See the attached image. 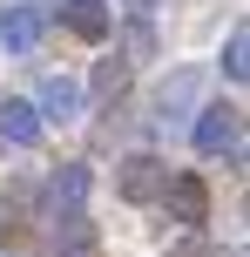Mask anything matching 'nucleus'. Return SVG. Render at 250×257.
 <instances>
[{"mask_svg":"<svg viewBox=\"0 0 250 257\" xmlns=\"http://www.w3.org/2000/svg\"><path fill=\"white\" fill-rule=\"evenodd\" d=\"M122 54H129V61H149V54H162L156 27H149V21H129V27H122Z\"/></svg>","mask_w":250,"mask_h":257,"instance_id":"12","label":"nucleus"},{"mask_svg":"<svg viewBox=\"0 0 250 257\" xmlns=\"http://www.w3.org/2000/svg\"><path fill=\"white\" fill-rule=\"evenodd\" d=\"M223 75L230 81H250V34H243V27H230V41H223Z\"/></svg>","mask_w":250,"mask_h":257,"instance_id":"13","label":"nucleus"},{"mask_svg":"<svg viewBox=\"0 0 250 257\" xmlns=\"http://www.w3.org/2000/svg\"><path fill=\"white\" fill-rule=\"evenodd\" d=\"M41 34H48V14H41L34 0H14V7L0 14V48L7 54H34Z\"/></svg>","mask_w":250,"mask_h":257,"instance_id":"2","label":"nucleus"},{"mask_svg":"<svg viewBox=\"0 0 250 257\" xmlns=\"http://www.w3.org/2000/svg\"><path fill=\"white\" fill-rule=\"evenodd\" d=\"M88 203V163H61L48 176V217H61V210H81Z\"/></svg>","mask_w":250,"mask_h":257,"instance_id":"7","label":"nucleus"},{"mask_svg":"<svg viewBox=\"0 0 250 257\" xmlns=\"http://www.w3.org/2000/svg\"><path fill=\"white\" fill-rule=\"evenodd\" d=\"M48 250H54V257H102V244H95V223L81 217V210H61V217H54Z\"/></svg>","mask_w":250,"mask_h":257,"instance_id":"6","label":"nucleus"},{"mask_svg":"<svg viewBox=\"0 0 250 257\" xmlns=\"http://www.w3.org/2000/svg\"><path fill=\"white\" fill-rule=\"evenodd\" d=\"M34 108H41V122H75V115H81V81H75V75H48Z\"/></svg>","mask_w":250,"mask_h":257,"instance_id":"8","label":"nucleus"},{"mask_svg":"<svg viewBox=\"0 0 250 257\" xmlns=\"http://www.w3.org/2000/svg\"><path fill=\"white\" fill-rule=\"evenodd\" d=\"M41 128H48V122H41V108H34V102H14V95L0 102V142H14V149H34Z\"/></svg>","mask_w":250,"mask_h":257,"instance_id":"9","label":"nucleus"},{"mask_svg":"<svg viewBox=\"0 0 250 257\" xmlns=\"http://www.w3.org/2000/svg\"><path fill=\"white\" fill-rule=\"evenodd\" d=\"M0 257H14V250H0Z\"/></svg>","mask_w":250,"mask_h":257,"instance_id":"15","label":"nucleus"},{"mask_svg":"<svg viewBox=\"0 0 250 257\" xmlns=\"http://www.w3.org/2000/svg\"><path fill=\"white\" fill-rule=\"evenodd\" d=\"M61 21H68V34H81V41H108L115 14H108V0H61Z\"/></svg>","mask_w":250,"mask_h":257,"instance_id":"10","label":"nucleus"},{"mask_svg":"<svg viewBox=\"0 0 250 257\" xmlns=\"http://www.w3.org/2000/svg\"><path fill=\"white\" fill-rule=\"evenodd\" d=\"M196 149H203V156H230V163H243V122H237V108H203Z\"/></svg>","mask_w":250,"mask_h":257,"instance_id":"1","label":"nucleus"},{"mask_svg":"<svg viewBox=\"0 0 250 257\" xmlns=\"http://www.w3.org/2000/svg\"><path fill=\"white\" fill-rule=\"evenodd\" d=\"M196 95H203V68H176V75L156 88V122H183Z\"/></svg>","mask_w":250,"mask_h":257,"instance_id":"5","label":"nucleus"},{"mask_svg":"<svg viewBox=\"0 0 250 257\" xmlns=\"http://www.w3.org/2000/svg\"><path fill=\"white\" fill-rule=\"evenodd\" d=\"M129 7H135V14H149V7H162V0H129Z\"/></svg>","mask_w":250,"mask_h":257,"instance_id":"14","label":"nucleus"},{"mask_svg":"<svg viewBox=\"0 0 250 257\" xmlns=\"http://www.w3.org/2000/svg\"><path fill=\"white\" fill-rule=\"evenodd\" d=\"M162 210H169L183 230H196L203 210H210V190H203V176H162Z\"/></svg>","mask_w":250,"mask_h":257,"instance_id":"4","label":"nucleus"},{"mask_svg":"<svg viewBox=\"0 0 250 257\" xmlns=\"http://www.w3.org/2000/svg\"><path fill=\"white\" fill-rule=\"evenodd\" d=\"M162 176H169L162 156H129L122 176H115V190H122V203H156V196H162Z\"/></svg>","mask_w":250,"mask_h":257,"instance_id":"3","label":"nucleus"},{"mask_svg":"<svg viewBox=\"0 0 250 257\" xmlns=\"http://www.w3.org/2000/svg\"><path fill=\"white\" fill-rule=\"evenodd\" d=\"M129 68H135L129 54H102V61H95V81H88V88L102 95V102H115V95L129 88Z\"/></svg>","mask_w":250,"mask_h":257,"instance_id":"11","label":"nucleus"}]
</instances>
